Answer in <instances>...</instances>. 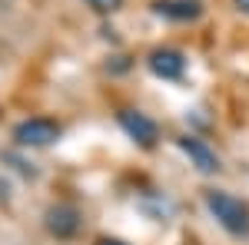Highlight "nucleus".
<instances>
[{
	"label": "nucleus",
	"instance_id": "f257e3e1",
	"mask_svg": "<svg viewBox=\"0 0 249 245\" xmlns=\"http://www.w3.org/2000/svg\"><path fill=\"white\" fill-rule=\"evenodd\" d=\"M206 206L219 219V226L230 229L232 235H249V206L230 192H206Z\"/></svg>",
	"mask_w": 249,
	"mask_h": 245
},
{
	"label": "nucleus",
	"instance_id": "f03ea898",
	"mask_svg": "<svg viewBox=\"0 0 249 245\" xmlns=\"http://www.w3.org/2000/svg\"><path fill=\"white\" fill-rule=\"evenodd\" d=\"M60 136V126L53 119H43V116H34V119H23L17 130H14V139L20 146H50Z\"/></svg>",
	"mask_w": 249,
	"mask_h": 245
},
{
	"label": "nucleus",
	"instance_id": "7ed1b4c3",
	"mask_svg": "<svg viewBox=\"0 0 249 245\" xmlns=\"http://www.w3.org/2000/svg\"><path fill=\"white\" fill-rule=\"evenodd\" d=\"M120 126L130 132L140 146H153L156 143V123L150 116L136 113V110H123V113H120Z\"/></svg>",
	"mask_w": 249,
	"mask_h": 245
},
{
	"label": "nucleus",
	"instance_id": "20e7f679",
	"mask_svg": "<svg viewBox=\"0 0 249 245\" xmlns=\"http://www.w3.org/2000/svg\"><path fill=\"white\" fill-rule=\"evenodd\" d=\"M150 70L163 80H179L186 70V57L179 50H153L150 53Z\"/></svg>",
	"mask_w": 249,
	"mask_h": 245
},
{
	"label": "nucleus",
	"instance_id": "39448f33",
	"mask_svg": "<svg viewBox=\"0 0 249 245\" xmlns=\"http://www.w3.org/2000/svg\"><path fill=\"white\" fill-rule=\"evenodd\" d=\"M179 149L190 156L193 166H196L199 172H216V169H219V159H216V152H213L210 146L203 143V139H196V136H183V139H179Z\"/></svg>",
	"mask_w": 249,
	"mask_h": 245
},
{
	"label": "nucleus",
	"instance_id": "423d86ee",
	"mask_svg": "<svg viewBox=\"0 0 249 245\" xmlns=\"http://www.w3.org/2000/svg\"><path fill=\"white\" fill-rule=\"evenodd\" d=\"M47 229H50L57 239H70V235H77V229H80L77 209H70V206H53L50 212H47Z\"/></svg>",
	"mask_w": 249,
	"mask_h": 245
},
{
	"label": "nucleus",
	"instance_id": "0eeeda50",
	"mask_svg": "<svg viewBox=\"0 0 249 245\" xmlns=\"http://www.w3.org/2000/svg\"><path fill=\"white\" fill-rule=\"evenodd\" d=\"M153 10L166 20H196L203 14V3L199 0H156Z\"/></svg>",
	"mask_w": 249,
	"mask_h": 245
},
{
	"label": "nucleus",
	"instance_id": "6e6552de",
	"mask_svg": "<svg viewBox=\"0 0 249 245\" xmlns=\"http://www.w3.org/2000/svg\"><path fill=\"white\" fill-rule=\"evenodd\" d=\"M87 3H90L93 10H103V14H107V10H116V7H120V0H87Z\"/></svg>",
	"mask_w": 249,
	"mask_h": 245
},
{
	"label": "nucleus",
	"instance_id": "1a4fd4ad",
	"mask_svg": "<svg viewBox=\"0 0 249 245\" xmlns=\"http://www.w3.org/2000/svg\"><path fill=\"white\" fill-rule=\"evenodd\" d=\"M236 7H239L243 14H249V0H236Z\"/></svg>",
	"mask_w": 249,
	"mask_h": 245
},
{
	"label": "nucleus",
	"instance_id": "9d476101",
	"mask_svg": "<svg viewBox=\"0 0 249 245\" xmlns=\"http://www.w3.org/2000/svg\"><path fill=\"white\" fill-rule=\"evenodd\" d=\"M100 245H123V242H116V239H103Z\"/></svg>",
	"mask_w": 249,
	"mask_h": 245
}]
</instances>
